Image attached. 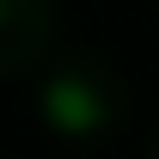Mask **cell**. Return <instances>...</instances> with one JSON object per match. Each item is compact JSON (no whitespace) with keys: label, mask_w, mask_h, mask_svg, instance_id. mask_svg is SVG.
<instances>
[{"label":"cell","mask_w":159,"mask_h":159,"mask_svg":"<svg viewBox=\"0 0 159 159\" xmlns=\"http://www.w3.org/2000/svg\"><path fill=\"white\" fill-rule=\"evenodd\" d=\"M43 116H49V129H61V135H92L104 122V98H98V86L61 74V80H49V92H43Z\"/></svg>","instance_id":"6da1fadb"}]
</instances>
